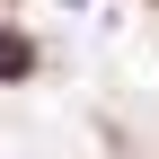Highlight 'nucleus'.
<instances>
[{"mask_svg": "<svg viewBox=\"0 0 159 159\" xmlns=\"http://www.w3.org/2000/svg\"><path fill=\"white\" fill-rule=\"evenodd\" d=\"M0 80H27V44L18 35H0Z\"/></svg>", "mask_w": 159, "mask_h": 159, "instance_id": "1", "label": "nucleus"}]
</instances>
